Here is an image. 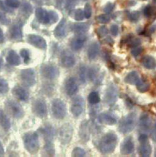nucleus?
<instances>
[{
    "mask_svg": "<svg viewBox=\"0 0 156 157\" xmlns=\"http://www.w3.org/2000/svg\"><path fill=\"white\" fill-rule=\"evenodd\" d=\"M118 144V136L113 132H109L103 136L99 144V149L100 151L104 154H110L112 153Z\"/></svg>",
    "mask_w": 156,
    "mask_h": 157,
    "instance_id": "1",
    "label": "nucleus"
},
{
    "mask_svg": "<svg viewBox=\"0 0 156 157\" xmlns=\"http://www.w3.org/2000/svg\"><path fill=\"white\" fill-rule=\"evenodd\" d=\"M23 144L26 150L31 154H36L40 149L39 136L36 132H30L25 133L23 137Z\"/></svg>",
    "mask_w": 156,
    "mask_h": 157,
    "instance_id": "2",
    "label": "nucleus"
},
{
    "mask_svg": "<svg viewBox=\"0 0 156 157\" xmlns=\"http://www.w3.org/2000/svg\"><path fill=\"white\" fill-rule=\"evenodd\" d=\"M136 124V114L131 113L128 114L121 121L118 128L119 131L124 134L132 132Z\"/></svg>",
    "mask_w": 156,
    "mask_h": 157,
    "instance_id": "3",
    "label": "nucleus"
},
{
    "mask_svg": "<svg viewBox=\"0 0 156 157\" xmlns=\"http://www.w3.org/2000/svg\"><path fill=\"white\" fill-rule=\"evenodd\" d=\"M51 110L53 116L56 119L61 120L64 119L66 115V105L62 100L55 99L52 102Z\"/></svg>",
    "mask_w": 156,
    "mask_h": 157,
    "instance_id": "4",
    "label": "nucleus"
},
{
    "mask_svg": "<svg viewBox=\"0 0 156 157\" xmlns=\"http://www.w3.org/2000/svg\"><path fill=\"white\" fill-rule=\"evenodd\" d=\"M6 107L8 112L15 119H21L25 112L21 105L13 100H8L6 102Z\"/></svg>",
    "mask_w": 156,
    "mask_h": 157,
    "instance_id": "5",
    "label": "nucleus"
},
{
    "mask_svg": "<svg viewBox=\"0 0 156 157\" xmlns=\"http://www.w3.org/2000/svg\"><path fill=\"white\" fill-rule=\"evenodd\" d=\"M73 128L70 124H64L59 130V140L62 144H69L72 137Z\"/></svg>",
    "mask_w": 156,
    "mask_h": 157,
    "instance_id": "6",
    "label": "nucleus"
},
{
    "mask_svg": "<svg viewBox=\"0 0 156 157\" xmlns=\"http://www.w3.org/2000/svg\"><path fill=\"white\" fill-rule=\"evenodd\" d=\"M20 78L23 83L28 87H32L36 83V76L34 69H26L20 72Z\"/></svg>",
    "mask_w": 156,
    "mask_h": 157,
    "instance_id": "7",
    "label": "nucleus"
},
{
    "mask_svg": "<svg viewBox=\"0 0 156 157\" xmlns=\"http://www.w3.org/2000/svg\"><path fill=\"white\" fill-rule=\"evenodd\" d=\"M40 72L41 75L49 80L56 79L60 75V71L58 68L52 64H45L41 66Z\"/></svg>",
    "mask_w": 156,
    "mask_h": 157,
    "instance_id": "8",
    "label": "nucleus"
},
{
    "mask_svg": "<svg viewBox=\"0 0 156 157\" xmlns=\"http://www.w3.org/2000/svg\"><path fill=\"white\" fill-rule=\"evenodd\" d=\"M33 112L38 117L45 118L48 113V109L46 102L41 99L35 100L32 105Z\"/></svg>",
    "mask_w": 156,
    "mask_h": 157,
    "instance_id": "9",
    "label": "nucleus"
},
{
    "mask_svg": "<svg viewBox=\"0 0 156 157\" xmlns=\"http://www.w3.org/2000/svg\"><path fill=\"white\" fill-rule=\"evenodd\" d=\"M27 41L28 43L33 46L34 47L40 49H46L47 48V44L45 39L38 35L35 34H29L28 36Z\"/></svg>",
    "mask_w": 156,
    "mask_h": 157,
    "instance_id": "10",
    "label": "nucleus"
},
{
    "mask_svg": "<svg viewBox=\"0 0 156 157\" xmlns=\"http://www.w3.org/2000/svg\"><path fill=\"white\" fill-rule=\"evenodd\" d=\"M60 61L61 65L66 68L72 67L76 63V59L74 54L68 50H64L61 54Z\"/></svg>",
    "mask_w": 156,
    "mask_h": 157,
    "instance_id": "11",
    "label": "nucleus"
},
{
    "mask_svg": "<svg viewBox=\"0 0 156 157\" xmlns=\"http://www.w3.org/2000/svg\"><path fill=\"white\" fill-rule=\"evenodd\" d=\"M118 89L114 85L109 86L105 93L104 99L106 103L109 105H114L118 99Z\"/></svg>",
    "mask_w": 156,
    "mask_h": 157,
    "instance_id": "12",
    "label": "nucleus"
},
{
    "mask_svg": "<svg viewBox=\"0 0 156 157\" xmlns=\"http://www.w3.org/2000/svg\"><path fill=\"white\" fill-rule=\"evenodd\" d=\"M12 93L13 95L18 100L26 102L29 99V93L23 87L19 86H16L12 89Z\"/></svg>",
    "mask_w": 156,
    "mask_h": 157,
    "instance_id": "13",
    "label": "nucleus"
},
{
    "mask_svg": "<svg viewBox=\"0 0 156 157\" xmlns=\"http://www.w3.org/2000/svg\"><path fill=\"white\" fill-rule=\"evenodd\" d=\"M84 101L81 97H76L72 104L71 110L74 117H79L83 112Z\"/></svg>",
    "mask_w": 156,
    "mask_h": 157,
    "instance_id": "14",
    "label": "nucleus"
},
{
    "mask_svg": "<svg viewBox=\"0 0 156 157\" xmlns=\"http://www.w3.org/2000/svg\"><path fill=\"white\" fill-rule=\"evenodd\" d=\"M121 153L123 155H130L134 150V144L131 136H128L123 140L120 147Z\"/></svg>",
    "mask_w": 156,
    "mask_h": 157,
    "instance_id": "15",
    "label": "nucleus"
},
{
    "mask_svg": "<svg viewBox=\"0 0 156 157\" xmlns=\"http://www.w3.org/2000/svg\"><path fill=\"white\" fill-rule=\"evenodd\" d=\"M86 41V36L84 34H78L74 37L71 41V49L74 51H78L81 50Z\"/></svg>",
    "mask_w": 156,
    "mask_h": 157,
    "instance_id": "16",
    "label": "nucleus"
},
{
    "mask_svg": "<svg viewBox=\"0 0 156 157\" xmlns=\"http://www.w3.org/2000/svg\"><path fill=\"white\" fill-rule=\"evenodd\" d=\"M67 32V25L65 18H63L60 22L56 27L54 31V34L57 39H61L64 37Z\"/></svg>",
    "mask_w": 156,
    "mask_h": 157,
    "instance_id": "17",
    "label": "nucleus"
},
{
    "mask_svg": "<svg viewBox=\"0 0 156 157\" xmlns=\"http://www.w3.org/2000/svg\"><path fill=\"white\" fill-rule=\"evenodd\" d=\"M10 36L13 41H21L23 38L21 26L19 24L13 25L10 29Z\"/></svg>",
    "mask_w": 156,
    "mask_h": 157,
    "instance_id": "18",
    "label": "nucleus"
},
{
    "mask_svg": "<svg viewBox=\"0 0 156 157\" xmlns=\"http://www.w3.org/2000/svg\"><path fill=\"white\" fill-rule=\"evenodd\" d=\"M79 135L81 139L84 142H88L90 139V130L87 121H83L80 127Z\"/></svg>",
    "mask_w": 156,
    "mask_h": 157,
    "instance_id": "19",
    "label": "nucleus"
},
{
    "mask_svg": "<svg viewBox=\"0 0 156 157\" xmlns=\"http://www.w3.org/2000/svg\"><path fill=\"white\" fill-rule=\"evenodd\" d=\"M65 89L67 94L70 96L74 95L77 92L78 90V86L74 77H69L66 81Z\"/></svg>",
    "mask_w": 156,
    "mask_h": 157,
    "instance_id": "20",
    "label": "nucleus"
},
{
    "mask_svg": "<svg viewBox=\"0 0 156 157\" xmlns=\"http://www.w3.org/2000/svg\"><path fill=\"white\" fill-rule=\"evenodd\" d=\"M97 121L100 124L107 125H113L117 123L116 119L113 116L106 113H101L97 117Z\"/></svg>",
    "mask_w": 156,
    "mask_h": 157,
    "instance_id": "21",
    "label": "nucleus"
},
{
    "mask_svg": "<svg viewBox=\"0 0 156 157\" xmlns=\"http://www.w3.org/2000/svg\"><path fill=\"white\" fill-rule=\"evenodd\" d=\"M37 21L41 24H49V12L43 8H37L35 12Z\"/></svg>",
    "mask_w": 156,
    "mask_h": 157,
    "instance_id": "22",
    "label": "nucleus"
},
{
    "mask_svg": "<svg viewBox=\"0 0 156 157\" xmlns=\"http://www.w3.org/2000/svg\"><path fill=\"white\" fill-rule=\"evenodd\" d=\"M41 133L44 136L45 140L46 142H53L55 135V129L51 125H46L41 128Z\"/></svg>",
    "mask_w": 156,
    "mask_h": 157,
    "instance_id": "23",
    "label": "nucleus"
},
{
    "mask_svg": "<svg viewBox=\"0 0 156 157\" xmlns=\"http://www.w3.org/2000/svg\"><path fill=\"white\" fill-rule=\"evenodd\" d=\"M6 61L11 66H18L21 64V59L18 54L13 50H11L8 52L6 56Z\"/></svg>",
    "mask_w": 156,
    "mask_h": 157,
    "instance_id": "24",
    "label": "nucleus"
},
{
    "mask_svg": "<svg viewBox=\"0 0 156 157\" xmlns=\"http://www.w3.org/2000/svg\"><path fill=\"white\" fill-rule=\"evenodd\" d=\"M99 52V45L97 43L91 44L88 50V57L89 60H93Z\"/></svg>",
    "mask_w": 156,
    "mask_h": 157,
    "instance_id": "25",
    "label": "nucleus"
},
{
    "mask_svg": "<svg viewBox=\"0 0 156 157\" xmlns=\"http://www.w3.org/2000/svg\"><path fill=\"white\" fill-rule=\"evenodd\" d=\"M139 155L142 157H149L152 153V147L149 142L141 144L138 148Z\"/></svg>",
    "mask_w": 156,
    "mask_h": 157,
    "instance_id": "26",
    "label": "nucleus"
},
{
    "mask_svg": "<svg viewBox=\"0 0 156 157\" xmlns=\"http://www.w3.org/2000/svg\"><path fill=\"white\" fill-rule=\"evenodd\" d=\"M142 64L147 69H155L156 68V60L151 56H146L142 58Z\"/></svg>",
    "mask_w": 156,
    "mask_h": 157,
    "instance_id": "27",
    "label": "nucleus"
},
{
    "mask_svg": "<svg viewBox=\"0 0 156 157\" xmlns=\"http://www.w3.org/2000/svg\"><path fill=\"white\" fill-rule=\"evenodd\" d=\"M139 80V76L136 71H132L129 72L125 77L124 81L131 85H135Z\"/></svg>",
    "mask_w": 156,
    "mask_h": 157,
    "instance_id": "28",
    "label": "nucleus"
},
{
    "mask_svg": "<svg viewBox=\"0 0 156 157\" xmlns=\"http://www.w3.org/2000/svg\"><path fill=\"white\" fill-rule=\"evenodd\" d=\"M0 125L6 131H8L11 128V122L9 118L3 110H0Z\"/></svg>",
    "mask_w": 156,
    "mask_h": 157,
    "instance_id": "29",
    "label": "nucleus"
},
{
    "mask_svg": "<svg viewBox=\"0 0 156 157\" xmlns=\"http://www.w3.org/2000/svg\"><path fill=\"white\" fill-rule=\"evenodd\" d=\"M151 124V119L147 114L144 113L141 116L139 119V125L143 130H148L150 127Z\"/></svg>",
    "mask_w": 156,
    "mask_h": 157,
    "instance_id": "30",
    "label": "nucleus"
},
{
    "mask_svg": "<svg viewBox=\"0 0 156 157\" xmlns=\"http://www.w3.org/2000/svg\"><path fill=\"white\" fill-rule=\"evenodd\" d=\"M89 26L87 23H76L73 26V31L77 34H84L88 31Z\"/></svg>",
    "mask_w": 156,
    "mask_h": 157,
    "instance_id": "31",
    "label": "nucleus"
},
{
    "mask_svg": "<svg viewBox=\"0 0 156 157\" xmlns=\"http://www.w3.org/2000/svg\"><path fill=\"white\" fill-rule=\"evenodd\" d=\"M135 85L137 89L140 92H146L150 89V84L147 81L143 79H140V78Z\"/></svg>",
    "mask_w": 156,
    "mask_h": 157,
    "instance_id": "32",
    "label": "nucleus"
},
{
    "mask_svg": "<svg viewBox=\"0 0 156 157\" xmlns=\"http://www.w3.org/2000/svg\"><path fill=\"white\" fill-rule=\"evenodd\" d=\"M88 99V102L91 104H93V105L98 104L101 101L99 94L95 91H93L89 94Z\"/></svg>",
    "mask_w": 156,
    "mask_h": 157,
    "instance_id": "33",
    "label": "nucleus"
},
{
    "mask_svg": "<svg viewBox=\"0 0 156 157\" xmlns=\"http://www.w3.org/2000/svg\"><path fill=\"white\" fill-rule=\"evenodd\" d=\"M44 150L48 156H53L54 155L55 150L53 142H46L44 147Z\"/></svg>",
    "mask_w": 156,
    "mask_h": 157,
    "instance_id": "34",
    "label": "nucleus"
},
{
    "mask_svg": "<svg viewBox=\"0 0 156 157\" xmlns=\"http://www.w3.org/2000/svg\"><path fill=\"white\" fill-rule=\"evenodd\" d=\"M9 90V86L7 81L3 78H0V94H5Z\"/></svg>",
    "mask_w": 156,
    "mask_h": 157,
    "instance_id": "35",
    "label": "nucleus"
},
{
    "mask_svg": "<svg viewBox=\"0 0 156 157\" xmlns=\"http://www.w3.org/2000/svg\"><path fill=\"white\" fill-rule=\"evenodd\" d=\"M110 17L107 14H102L97 16L96 17V21L97 23L101 24H106L110 21Z\"/></svg>",
    "mask_w": 156,
    "mask_h": 157,
    "instance_id": "36",
    "label": "nucleus"
},
{
    "mask_svg": "<svg viewBox=\"0 0 156 157\" xmlns=\"http://www.w3.org/2000/svg\"><path fill=\"white\" fill-rule=\"evenodd\" d=\"M88 75V71L87 69L84 66H82L80 68L79 71V76H80V80L82 83H85L86 81V76Z\"/></svg>",
    "mask_w": 156,
    "mask_h": 157,
    "instance_id": "37",
    "label": "nucleus"
},
{
    "mask_svg": "<svg viewBox=\"0 0 156 157\" xmlns=\"http://www.w3.org/2000/svg\"><path fill=\"white\" fill-rule=\"evenodd\" d=\"M74 19L76 21H83L84 18V11L81 9H77L74 12Z\"/></svg>",
    "mask_w": 156,
    "mask_h": 157,
    "instance_id": "38",
    "label": "nucleus"
},
{
    "mask_svg": "<svg viewBox=\"0 0 156 157\" xmlns=\"http://www.w3.org/2000/svg\"><path fill=\"white\" fill-rule=\"evenodd\" d=\"M71 155L73 157H83L85 156L86 152L83 148L80 147H76L72 150Z\"/></svg>",
    "mask_w": 156,
    "mask_h": 157,
    "instance_id": "39",
    "label": "nucleus"
},
{
    "mask_svg": "<svg viewBox=\"0 0 156 157\" xmlns=\"http://www.w3.org/2000/svg\"><path fill=\"white\" fill-rule=\"evenodd\" d=\"M58 14L56 12L50 11L49 12V25H53L58 21Z\"/></svg>",
    "mask_w": 156,
    "mask_h": 157,
    "instance_id": "40",
    "label": "nucleus"
},
{
    "mask_svg": "<svg viewBox=\"0 0 156 157\" xmlns=\"http://www.w3.org/2000/svg\"><path fill=\"white\" fill-rule=\"evenodd\" d=\"M96 33H97V36H99V37L102 38V37H105L107 34L108 29L107 28L106 26H101L97 29Z\"/></svg>",
    "mask_w": 156,
    "mask_h": 157,
    "instance_id": "41",
    "label": "nucleus"
},
{
    "mask_svg": "<svg viewBox=\"0 0 156 157\" xmlns=\"http://www.w3.org/2000/svg\"><path fill=\"white\" fill-rule=\"evenodd\" d=\"M5 4L10 8H18L20 6V2L19 0H5Z\"/></svg>",
    "mask_w": 156,
    "mask_h": 157,
    "instance_id": "42",
    "label": "nucleus"
},
{
    "mask_svg": "<svg viewBox=\"0 0 156 157\" xmlns=\"http://www.w3.org/2000/svg\"><path fill=\"white\" fill-rule=\"evenodd\" d=\"M20 55L23 58L25 63L28 64L30 60V55L29 51L26 49H22L20 51Z\"/></svg>",
    "mask_w": 156,
    "mask_h": 157,
    "instance_id": "43",
    "label": "nucleus"
},
{
    "mask_svg": "<svg viewBox=\"0 0 156 157\" xmlns=\"http://www.w3.org/2000/svg\"><path fill=\"white\" fill-rule=\"evenodd\" d=\"M128 17L131 22H138L140 17V13L138 11H133L129 13Z\"/></svg>",
    "mask_w": 156,
    "mask_h": 157,
    "instance_id": "44",
    "label": "nucleus"
},
{
    "mask_svg": "<svg viewBox=\"0 0 156 157\" xmlns=\"http://www.w3.org/2000/svg\"><path fill=\"white\" fill-rule=\"evenodd\" d=\"M84 17L87 19H89L91 17L92 15V7L89 3H86L84 6Z\"/></svg>",
    "mask_w": 156,
    "mask_h": 157,
    "instance_id": "45",
    "label": "nucleus"
},
{
    "mask_svg": "<svg viewBox=\"0 0 156 157\" xmlns=\"http://www.w3.org/2000/svg\"><path fill=\"white\" fill-rule=\"evenodd\" d=\"M155 11L154 8H153L151 5H147L144 10V16L147 17H150Z\"/></svg>",
    "mask_w": 156,
    "mask_h": 157,
    "instance_id": "46",
    "label": "nucleus"
},
{
    "mask_svg": "<svg viewBox=\"0 0 156 157\" xmlns=\"http://www.w3.org/2000/svg\"><path fill=\"white\" fill-rule=\"evenodd\" d=\"M142 51H143L142 47L139 46H137V47H134L132 49L131 54L134 57H137V56H139L142 52Z\"/></svg>",
    "mask_w": 156,
    "mask_h": 157,
    "instance_id": "47",
    "label": "nucleus"
},
{
    "mask_svg": "<svg viewBox=\"0 0 156 157\" xmlns=\"http://www.w3.org/2000/svg\"><path fill=\"white\" fill-rule=\"evenodd\" d=\"M0 23L4 25H8L10 23V19L2 11H0Z\"/></svg>",
    "mask_w": 156,
    "mask_h": 157,
    "instance_id": "48",
    "label": "nucleus"
},
{
    "mask_svg": "<svg viewBox=\"0 0 156 157\" xmlns=\"http://www.w3.org/2000/svg\"><path fill=\"white\" fill-rule=\"evenodd\" d=\"M129 43H130V46L132 48L134 47H137L140 46L141 41V39H138V38H135L134 39H130L129 41Z\"/></svg>",
    "mask_w": 156,
    "mask_h": 157,
    "instance_id": "49",
    "label": "nucleus"
},
{
    "mask_svg": "<svg viewBox=\"0 0 156 157\" xmlns=\"http://www.w3.org/2000/svg\"><path fill=\"white\" fill-rule=\"evenodd\" d=\"M114 8V5L111 3H108L106 4L105 7L104 8V11L106 14L111 13Z\"/></svg>",
    "mask_w": 156,
    "mask_h": 157,
    "instance_id": "50",
    "label": "nucleus"
},
{
    "mask_svg": "<svg viewBox=\"0 0 156 157\" xmlns=\"http://www.w3.org/2000/svg\"><path fill=\"white\" fill-rule=\"evenodd\" d=\"M110 31H111V33L112 36H116L118 34V33H119V27H118V26L116 25H112L111 26Z\"/></svg>",
    "mask_w": 156,
    "mask_h": 157,
    "instance_id": "51",
    "label": "nucleus"
},
{
    "mask_svg": "<svg viewBox=\"0 0 156 157\" xmlns=\"http://www.w3.org/2000/svg\"><path fill=\"white\" fill-rule=\"evenodd\" d=\"M138 140L140 144H144L148 142V136L145 133H141L138 138Z\"/></svg>",
    "mask_w": 156,
    "mask_h": 157,
    "instance_id": "52",
    "label": "nucleus"
},
{
    "mask_svg": "<svg viewBox=\"0 0 156 157\" xmlns=\"http://www.w3.org/2000/svg\"><path fill=\"white\" fill-rule=\"evenodd\" d=\"M77 0H66V6L68 8H72L74 7V5H76V2Z\"/></svg>",
    "mask_w": 156,
    "mask_h": 157,
    "instance_id": "53",
    "label": "nucleus"
},
{
    "mask_svg": "<svg viewBox=\"0 0 156 157\" xmlns=\"http://www.w3.org/2000/svg\"><path fill=\"white\" fill-rule=\"evenodd\" d=\"M0 10L3 11H6V12L9 11L8 9L5 6L4 3L2 1V0H0Z\"/></svg>",
    "mask_w": 156,
    "mask_h": 157,
    "instance_id": "54",
    "label": "nucleus"
},
{
    "mask_svg": "<svg viewBox=\"0 0 156 157\" xmlns=\"http://www.w3.org/2000/svg\"><path fill=\"white\" fill-rule=\"evenodd\" d=\"M150 136H151V139H152V140L154 142H156V130L154 129L153 130L151 133H150Z\"/></svg>",
    "mask_w": 156,
    "mask_h": 157,
    "instance_id": "55",
    "label": "nucleus"
},
{
    "mask_svg": "<svg viewBox=\"0 0 156 157\" xmlns=\"http://www.w3.org/2000/svg\"><path fill=\"white\" fill-rule=\"evenodd\" d=\"M5 154V150H4V148L3 147L2 144L0 142V156H3Z\"/></svg>",
    "mask_w": 156,
    "mask_h": 157,
    "instance_id": "56",
    "label": "nucleus"
},
{
    "mask_svg": "<svg viewBox=\"0 0 156 157\" xmlns=\"http://www.w3.org/2000/svg\"><path fill=\"white\" fill-rule=\"evenodd\" d=\"M3 38H4V37H3V33L2 30V29L0 28V43H2V42L3 41Z\"/></svg>",
    "mask_w": 156,
    "mask_h": 157,
    "instance_id": "57",
    "label": "nucleus"
},
{
    "mask_svg": "<svg viewBox=\"0 0 156 157\" xmlns=\"http://www.w3.org/2000/svg\"><path fill=\"white\" fill-rule=\"evenodd\" d=\"M156 30V25H153L150 27L149 31L150 33H154Z\"/></svg>",
    "mask_w": 156,
    "mask_h": 157,
    "instance_id": "58",
    "label": "nucleus"
},
{
    "mask_svg": "<svg viewBox=\"0 0 156 157\" xmlns=\"http://www.w3.org/2000/svg\"><path fill=\"white\" fill-rule=\"evenodd\" d=\"M153 2H154V3H156V0H153Z\"/></svg>",
    "mask_w": 156,
    "mask_h": 157,
    "instance_id": "59",
    "label": "nucleus"
},
{
    "mask_svg": "<svg viewBox=\"0 0 156 157\" xmlns=\"http://www.w3.org/2000/svg\"><path fill=\"white\" fill-rule=\"evenodd\" d=\"M155 129L156 130V123H155Z\"/></svg>",
    "mask_w": 156,
    "mask_h": 157,
    "instance_id": "60",
    "label": "nucleus"
},
{
    "mask_svg": "<svg viewBox=\"0 0 156 157\" xmlns=\"http://www.w3.org/2000/svg\"><path fill=\"white\" fill-rule=\"evenodd\" d=\"M155 156H156V152H155Z\"/></svg>",
    "mask_w": 156,
    "mask_h": 157,
    "instance_id": "61",
    "label": "nucleus"
},
{
    "mask_svg": "<svg viewBox=\"0 0 156 157\" xmlns=\"http://www.w3.org/2000/svg\"><path fill=\"white\" fill-rule=\"evenodd\" d=\"M144 1H146V0H144Z\"/></svg>",
    "mask_w": 156,
    "mask_h": 157,
    "instance_id": "62",
    "label": "nucleus"
}]
</instances>
